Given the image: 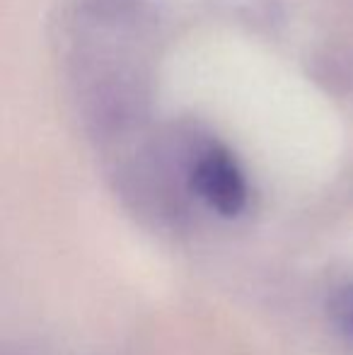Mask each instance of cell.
<instances>
[{
    "label": "cell",
    "instance_id": "obj_1",
    "mask_svg": "<svg viewBox=\"0 0 353 355\" xmlns=\"http://www.w3.org/2000/svg\"><path fill=\"white\" fill-rule=\"evenodd\" d=\"M189 184L193 193L223 218H237L247 208V179L225 148L201 150L191 164Z\"/></svg>",
    "mask_w": 353,
    "mask_h": 355
},
{
    "label": "cell",
    "instance_id": "obj_2",
    "mask_svg": "<svg viewBox=\"0 0 353 355\" xmlns=\"http://www.w3.org/2000/svg\"><path fill=\"white\" fill-rule=\"evenodd\" d=\"M332 312L346 334L353 336V285H346L332 300Z\"/></svg>",
    "mask_w": 353,
    "mask_h": 355
}]
</instances>
